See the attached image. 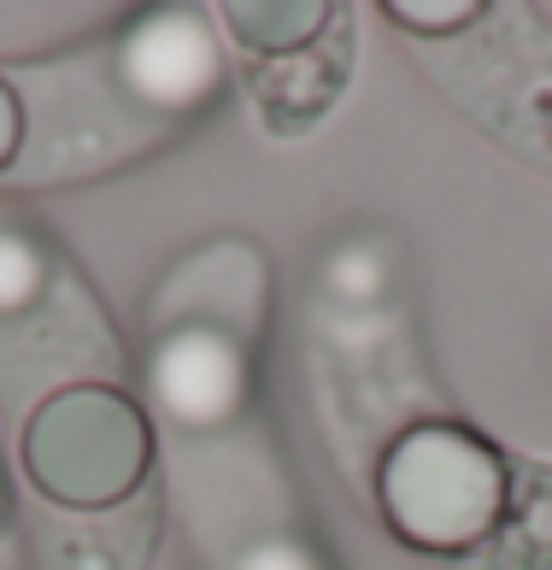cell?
I'll return each mask as SVG.
<instances>
[{
    "label": "cell",
    "mask_w": 552,
    "mask_h": 570,
    "mask_svg": "<svg viewBox=\"0 0 552 570\" xmlns=\"http://www.w3.org/2000/svg\"><path fill=\"white\" fill-rule=\"evenodd\" d=\"M388 530L417 553H471L500 530L512 464L459 424H417L376 464Z\"/></svg>",
    "instance_id": "6da1fadb"
},
{
    "label": "cell",
    "mask_w": 552,
    "mask_h": 570,
    "mask_svg": "<svg viewBox=\"0 0 552 570\" xmlns=\"http://www.w3.org/2000/svg\"><path fill=\"white\" fill-rule=\"evenodd\" d=\"M154 435L141 406L118 389H66L30 417L24 430V471L48 500L71 512H100L141 489Z\"/></svg>",
    "instance_id": "7a4b0ae2"
},
{
    "label": "cell",
    "mask_w": 552,
    "mask_h": 570,
    "mask_svg": "<svg viewBox=\"0 0 552 570\" xmlns=\"http://www.w3.org/2000/svg\"><path fill=\"white\" fill-rule=\"evenodd\" d=\"M247 389V365L241 347L224 330H177L154 358V394L165 400V412L177 424H224L241 406Z\"/></svg>",
    "instance_id": "3957f363"
},
{
    "label": "cell",
    "mask_w": 552,
    "mask_h": 570,
    "mask_svg": "<svg viewBox=\"0 0 552 570\" xmlns=\"http://www.w3.org/2000/svg\"><path fill=\"white\" fill-rule=\"evenodd\" d=\"M124 71L154 100V107H200L218 89V36H211L195 12H159L130 36L124 48Z\"/></svg>",
    "instance_id": "277c9868"
},
{
    "label": "cell",
    "mask_w": 552,
    "mask_h": 570,
    "mask_svg": "<svg viewBox=\"0 0 552 570\" xmlns=\"http://www.w3.org/2000/svg\"><path fill=\"white\" fill-rule=\"evenodd\" d=\"M482 547H505L500 570H546L552 564V471L512 459V500H505L500 530Z\"/></svg>",
    "instance_id": "5b68a950"
},
{
    "label": "cell",
    "mask_w": 552,
    "mask_h": 570,
    "mask_svg": "<svg viewBox=\"0 0 552 570\" xmlns=\"http://www.w3.org/2000/svg\"><path fill=\"white\" fill-rule=\"evenodd\" d=\"M224 24H229V36H236L247 53L294 59V53H306V48H317V41L329 36L335 12L317 7V0H276V7L270 0H236V7L224 12Z\"/></svg>",
    "instance_id": "8992f818"
},
{
    "label": "cell",
    "mask_w": 552,
    "mask_h": 570,
    "mask_svg": "<svg viewBox=\"0 0 552 570\" xmlns=\"http://www.w3.org/2000/svg\"><path fill=\"white\" fill-rule=\"evenodd\" d=\"M41 277H48V265H41L36 242L12 236V229H0V312H18L36 301Z\"/></svg>",
    "instance_id": "52a82bcc"
},
{
    "label": "cell",
    "mask_w": 552,
    "mask_h": 570,
    "mask_svg": "<svg viewBox=\"0 0 552 570\" xmlns=\"http://www.w3.org/2000/svg\"><path fill=\"white\" fill-rule=\"evenodd\" d=\"M388 12L400 18V24L423 30V36H453V30H464V24L482 18L476 0H394Z\"/></svg>",
    "instance_id": "ba28073f"
},
{
    "label": "cell",
    "mask_w": 552,
    "mask_h": 570,
    "mask_svg": "<svg viewBox=\"0 0 552 570\" xmlns=\"http://www.w3.org/2000/svg\"><path fill=\"white\" fill-rule=\"evenodd\" d=\"M236 570H324V564H317L300 541H259L241 553Z\"/></svg>",
    "instance_id": "9c48e42d"
},
{
    "label": "cell",
    "mask_w": 552,
    "mask_h": 570,
    "mask_svg": "<svg viewBox=\"0 0 552 570\" xmlns=\"http://www.w3.org/2000/svg\"><path fill=\"white\" fill-rule=\"evenodd\" d=\"M18 141H24V112H18V95L7 89V82H0V171L12 165Z\"/></svg>",
    "instance_id": "30bf717a"
},
{
    "label": "cell",
    "mask_w": 552,
    "mask_h": 570,
    "mask_svg": "<svg viewBox=\"0 0 552 570\" xmlns=\"http://www.w3.org/2000/svg\"><path fill=\"white\" fill-rule=\"evenodd\" d=\"M546 141H552V100H546Z\"/></svg>",
    "instance_id": "8fae6325"
}]
</instances>
